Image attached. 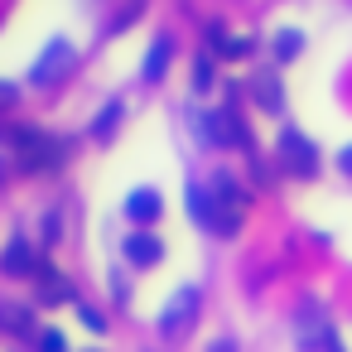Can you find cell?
Masks as SVG:
<instances>
[{
  "label": "cell",
  "instance_id": "1",
  "mask_svg": "<svg viewBox=\"0 0 352 352\" xmlns=\"http://www.w3.org/2000/svg\"><path fill=\"white\" fill-rule=\"evenodd\" d=\"M73 63H78L73 44H68V39H49V44H44V54H39V58H34V68H30V82H34V87H49V82H58Z\"/></svg>",
  "mask_w": 352,
  "mask_h": 352
},
{
  "label": "cell",
  "instance_id": "2",
  "mask_svg": "<svg viewBox=\"0 0 352 352\" xmlns=\"http://www.w3.org/2000/svg\"><path fill=\"white\" fill-rule=\"evenodd\" d=\"M203 135H208L212 145H227V150H246V145H251V135H246V126H241V116H236L232 107L203 116Z\"/></svg>",
  "mask_w": 352,
  "mask_h": 352
},
{
  "label": "cell",
  "instance_id": "3",
  "mask_svg": "<svg viewBox=\"0 0 352 352\" xmlns=\"http://www.w3.org/2000/svg\"><path fill=\"white\" fill-rule=\"evenodd\" d=\"M280 160H285V169L289 174H318V150H314V140H304L299 131H280Z\"/></svg>",
  "mask_w": 352,
  "mask_h": 352
},
{
  "label": "cell",
  "instance_id": "4",
  "mask_svg": "<svg viewBox=\"0 0 352 352\" xmlns=\"http://www.w3.org/2000/svg\"><path fill=\"white\" fill-rule=\"evenodd\" d=\"M193 309H198V289H188V285H184V289H174V299H169V304H164V314H160V333H169V338H174L184 323H193Z\"/></svg>",
  "mask_w": 352,
  "mask_h": 352
},
{
  "label": "cell",
  "instance_id": "5",
  "mask_svg": "<svg viewBox=\"0 0 352 352\" xmlns=\"http://www.w3.org/2000/svg\"><path fill=\"white\" fill-rule=\"evenodd\" d=\"M0 270H6V275H34V246H30V236H15V241L6 246Z\"/></svg>",
  "mask_w": 352,
  "mask_h": 352
},
{
  "label": "cell",
  "instance_id": "6",
  "mask_svg": "<svg viewBox=\"0 0 352 352\" xmlns=\"http://www.w3.org/2000/svg\"><path fill=\"white\" fill-rule=\"evenodd\" d=\"M169 58H174V39H169V34H155V44H150V54H145V63H140L145 82H160L164 68H169Z\"/></svg>",
  "mask_w": 352,
  "mask_h": 352
},
{
  "label": "cell",
  "instance_id": "7",
  "mask_svg": "<svg viewBox=\"0 0 352 352\" xmlns=\"http://www.w3.org/2000/svg\"><path fill=\"white\" fill-rule=\"evenodd\" d=\"M251 97H256V107H265V111H285V87H280L275 73H256V78H251Z\"/></svg>",
  "mask_w": 352,
  "mask_h": 352
},
{
  "label": "cell",
  "instance_id": "8",
  "mask_svg": "<svg viewBox=\"0 0 352 352\" xmlns=\"http://www.w3.org/2000/svg\"><path fill=\"white\" fill-rule=\"evenodd\" d=\"M160 256H164L160 236H150V232H131V236H126V261H131V265H155Z\"/></svg>",
  "mask_w": 352,
  "mask_h": 352
},
{
  "label": "cell",
  "instance_id": "9",
  "mask_svg": "<svg viewBox=\"0 0 352 352\" xmlns=\"http://www.w3.org/2000/svg\"><path fill=\"white\" fill-rule=\"evenodd\" d=\"M0 328L15 333V338H30L34 333V314L25 304H15V299H0Z\"/></svg>",
  "mask_w": 352,
  "mask_h": 352
},
{
  "label": "cell",
  "instance_id": "10",
  "mask_svg": "<svg viewBox=\"0 0 352 352\" xmlns=\"http://www.w3.org/2000/svg\"><path fill=\"white\" fill-rule=\"evenodd\" d=\"M160 208H164V203H160L155 188H135V193L126 198V217H131V222H155Z\"/></svg>",
  "mask_w": 352,
  "mask_h": 352
},
{
  "label": "cell",
  "instance_id": "11",
  "mask_svg": "<svg viewBox=\"0 0 352 352\" xmlns=\"http://www.w3.org/2000/svg\"><path fill=\"white\" fill-rule=\"evenodd\" d=\"M212 198H217L222 208H232V212H241V208H246V198H241V184H236L232 174H222V169L212 174Z\"/></svg>",
  "mask_w": 352,
  "mask_h": 352
},
{
  "label": "cell",
  "instance_id": "12",
  "mask_svg": "<svg viewBox=\"0 0 352 352\" xmlns=\"http://www.w3.org/2000/svg\"><path fill=\"white\" fill-rule=\"evenodd\" d=\"M299 49H304V34H299V30H280V34H275V58H280V63L299 58Z\"/></svg>",
  "mask_w": 352,
  "mask_h": 352
},
{
  "label": "cell",
  "instance_id": "13",
  "mask_svg": "<svg viewBox=\"0 0 352 352\" xmlns=\"http://www.w3.org/2000/svg\"><path fill=\"white\" fill-rule=\"evenodd\" d=\"M116 121H121V102H107V107L97 111V121H92V135H97V140H107V135L116 131Z\"/></svg>",
  "mask_w": 352,
  "mask_h": 352
},
{
  "label": "cell",
  "instance_id": "14",
  "mask_svg": "<svg viewBox=\"0 0 352 352\" xmlns=\"http://www.w3.org/2000/svg\"><path fill=\"white\" fill-rule=\"evenodd\" d=\"M227 44H232V34H227V30H222V25L212 20V25H208V49H212V54L222 58V54H227Z\"/></svg>",
  "mask_w": 352,
  "mask_h": 352
},
{
  "label": "cell",
  "instance_id": "15",
  "mask_svg": "<svg viewBox=\"0 0 352 352\" xmlns=\"http://www.w3.org/2000/svg\"><path fill=\"white\" fill-rule=\"evenodd\" d=\"M193 87H198V92L212 87V58H198V63H193Z\"/></svg>",
  "mask_w": 352,
  "mask_h": 352
},
{
  "label": "cell",
  "instance_id": "16",
  "mask_svg": "<svg viewBox=\"0 0 352 352\" xmlns=\"http://www.w3.org/2000/svg\"><path fill=\"white\" fill-rule=\"evenodd\" d=\"M140 6H145V0H131V6H126V10H121V15L111 20V30H107V34H121V30H126V25H131V20L140 15Z\"/></svg>",
  "mask_w": 352,
  "mask_h": 352
},
{
  "label": "cell",
  "instance_id": "17",
  "mask_svg": "<svg viewBox=\"0 0 352 352\" xmlns=\"http://www.w3.org/2000/svg\"><path fill=\"white\" fill-rule=\"evenodd\" d=\"M39 347H44V352H68V342H63L58 328H44V333H39Z\"/></svg>",
  "mask_w": 352,
  "mask_h": 352
},
{
  "label": "cell",
  "instance_id": "18",
  "mask_svg": "<svg viewBox=\"0 0 352 352\" xmlns=\"http://www.w3.org/2000/svg\"><path fill=\"white\" fill-rule=\"evenodd\" d=\"M78 314H82V323H87V328H92V333H102V328H107V318H102V314H97V309H87V304H82V309H78Z\"/></svg>",
  "mask_w": 352,
  "mask_h": 352
},
{
  "label": "cell",
  "instance_id": "19",
  "mask_svg": "<svg viewBox=\"0 0 352 352\" xmlns=\"http://www.w3.org/2000/svg\"><path fill=\"white\" fill-rule=\"evenodd\" d=\"M15 102H20V92H15V87H10V82H0V111H10V107H15Z\"/></svg>",
  "mask_w": 352,
  "mask_h": 352
},
{
  "label": "cell",
  "instance_id": "20",
  "mask_svg": "<svg viewBox=\"0 0 352 352\" xmlns=\"http://www.w3.org/2000/svg\"><path fill=\"white\" fill-rule=\"evenodd\" d=\"M338 169H342V174H352V145H347V150L338 155Z\"/></svg>",
  "mask_w": 352,
  "mask_h": 352
},
{
  "label": "cell",
  "instance_id": "21",
  "mask_svg": "<svg viewBox=\"0 0 352 352\" xmlns=\"http://www.w3.org/2000/svg\"><path fill=\"white\" fill-rule=\"evenodd\" d=\"M212 352H236V347L232 342H212Z\"/></svg>",
  "mask_w": 352,
  "mask_h": 352
},
{
  "label": "cell",
  "instance_id": "22",
  "mask_svg": "<svg viewBox=\"0 0 352 352\" xmlns=\"http://www.w3.org/2000/svg\"><path fill=\"white\" fill-rule=\"evenodd\" d=\"M0 174H6V164H0Z\"/></svg>",
  "mask_w": 352,
  "mask_h": 352
}]
</instances>
